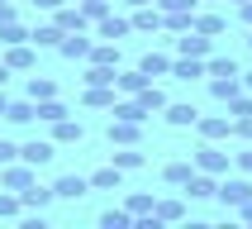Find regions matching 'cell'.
Segmentation results:
<instances>
[{
  "label": "cell",
  "instance_id": "39",
  "mask_svg": "<svg viewBox=\"0 0 252 229\" xmlns=\"http://www.w3.org/2000/svg\"><path fill=\"white\" fill-rule=\"evenodd\" d=\"M153 5H157L162 14H176V10H195L200 0H153Z\"/></svg>",
  "mask_w": 252,
  "mask_h": 229
},
{
  "label": "cell",
  "instance_id": "7",
  "mask_svg": "<svg viewBox=\"0 0 252 229\" xmlns=\"http://www.w3.org/2000/svg\"><path fill=\"white\" fill-rule=\"evenodd\" d=\"M167 76H181V81H200V76H205V57H171V72Z\"/></svg>",
  "mask_w": 252,
  "mask_h": 229
},
{
  "label": "cell",
  "instance_id": "50",
  "mask_svg": "<svg viewBox=\"0 0 252 229\" xmlns=\"http://www.w3.org/2000/svg\"><path fill=\"white\" fill-rule=\"evenodd\" d=\"M124 5H128V10H138V5H153V0H124Z\"/></svg>",
  "mask_w": 252,
  "mask_h": 229
},
{
  "label": "cell",
  "instance_id": "3",
  "mask_svg": "<svg viewBox=\"0 0 252 229\" xmlns=\"http://www.w3.org/2000/svg\"><path fill=\"white\" fill-rule=\"evenodd\" d=\"M214 196L224 200V205H233V210H238L243 200H252V182H248V177H228V182H219V191H214Z\"/></svg>",
  "mask_w": 252,
  "mask_h": 229
},
{
  "label": "cell",
  "instance_id": "35",
  "mask_svg": "<svg viewBox=\"0 0 252 229\" xmlns=\"http://www.w3.org/2000/svg\"><path fill=\"white\" fill-rule=\"evenodd\" d=\"M243 114H252V91H248V96H243V91L228 96V119H243Z\"/></svg>",
  "mask_w": 252,
  "mask_h": 229
},
{
  "label": "cell",
  "instance_id": "22",
  "mask_svg": "<svg viewBox=\"0 0 252 229\" xmlns=\"http://www.w3.org/2000/svg\"><path fill=\"white\" fill-rule=\"evenodd\" d=\"M138 72L148 76V81H153V76H167V72H171V57H167V53H148V57L138 62Z\"/></svg>",
  "mask_w": 252,
  "mask_h": 229
},
{
  "label": "cell",
  "instance_id": "8",
  "mask_svg": "<svg viewBox=\"0 0 252 229\" xmlns=\"http://www.w3.org/2000/svg\"><path fill=\"white\" fill-rule=\"evenodd\" d=\"M53 153H57V148H53L48 139H29L24 148H19V157H24L29 167H43V162H53Z\"/></svg>",
  "mask_w": 252,
  "mask_h": 229
},
{
  "label": "cell",
  "instance_id": "44",
  "mask_svg": "<svg viewBox=\"0 0 252 229\" xmlns=\"http://www.w3.org/2000/svg\"><path fill=\"white\" fill-rule=\"evenodd\" d=\"M233 157H238V167H243V172H252V148H243V153H233Z\"/></svg>",
  "mask_w": 252,
  "mask_h": 229
},
{
  "label": "cell",
  "instance_id": "24",
  "mask_svg": "<svg viewBox=\"0 0 252 229\" xmlns=\"http://www.w3.org/2000/svg\"><path fill=\"white\" fill-rule=\"evenodd\" d=\"M81 119H57L53 124V143H81Z\"/></svg>",
  "mask_w": 252,
  "mask_h": 229
},
{
  "label": "cell",
  "instance_id": "48",
  "mask_svg": "<svg viewBox=\"0 0 252 229\" xmlns=\"http://www.w3.org/2000/svg\"><path fill=\"white\" fill-rule=\"evenodd\" d=\"M33 5H38V10H57V5H62V0H33Z\"/></svg>",
  "mask_w": 252,
  "mask_h": 229
},
{
  "label": "cell",
  "instance_id": "41",
  "mask_svg": "<svg viewBox=\"0 0 252 229\" xmlns=\"http://www.w3.org/2000/svg\"><path fill=\"white\" fill-rule=\"evenodd\" d=\"M19 210H24V200L14 196V191H10V196H0V215H19Z\"/></svg>",
  "mask_w": 252,
  "mask_h": 229
},
{
  "label": "cell",
  "instance_id": "12",
  "mask_svg": "<svg viewBox=\"0 0 252 229\" xmlns=\"http://www.w3.org/2000/svg\"><path fill=\"white\" fill-rule=\"evenodd\" d=\"M0 62H5L10 72H29L33 67V43H10V53L0 57Z\"/></svg>",
  "mask_w": 252,
  "mask_h": 229
},
{
  "label": "cell",
  "instance_id": "31",
  "mask_svg": "<svg viewBox=\"0 0 252 229\" xmlns=\"http://www.w3.org/2000/svg\"><path fill=\"white\" fill-rule=\"evenodd\" d=\"M138 100H143V110H148V114H153V110H167V96H162V91H157L153 81H148V86L138 91Z\"/></svg>",
  "mask_w": 252,
  "mask_h": 229
},
{
  "label": "cell",
  "instance_id": "25",
  "mask_svg": "<svg viewBox=\"0 0 252 229\" xmlns=\"http://www.w3.org/2000/svg\"><path fill=\"white\" fill-rule=\"evenodd\" d=\"M210 91H214V100L238 96V91H243V72H238V76H214V81H210Z\"/></svg>",
  "mask_w": 252,
  "mask_h": 229
},
{
  "label": "cell",
  "instance_id": "51",
  "mask_svg": "<svg viewBox=\"0 0 252 229\" xmlns=\"http://www.w3.org/2000/svg\"><path fill=\"white\" fill-rule=\"evenodd\" d=\"M243 91H252V72H243Z\"/></svg>",
  "mask_w": 252,
  "mask_h": 229
},
{
  "label": "cell",
  "instance_id": "9",
  "mask_svg": "<svg viewBox=\"0 0 252 229\" xmlns=\"http://www.w3.org/2000/svg\"><path fill=\"white\" fill-rule=\"evenodd\" d=\"M176 53H181V57H210V38L195 34V29H186L181 38H176Z\"/></svg>",
  "mask_w": 252,
  "mask_h": 229
},
{
  "label": "cell",
  "instance_id": "16",
  "mask_svg": "<svg viewBox=\"0 0 252 229\" xmlns=\"http://www.w3.org/2000/svg\"><path fill=\"white\" fill-rule=\"evenodd\" d=\"M119 177H124V172H119V167L110 162V167H95L91 177H86V182L95 186V191H119Z\"/></svg>",
  "mask_w": 252,
  "mask_h": 229
},
{
  "label": "cell",
  "instance_id": "2",
  "mask_svg": "<svg viewBox=\"0 0 252 229\" xmlns=\"http://www.w3.org/2000/svg\"><path fill=\"white\" fill-rule=\"evenodd\" d=\"M33 172H38V167H29L24 157H19V162H5V172H0V186H5V191H24V186L38 182Z\"/></svg>",
  "mask_w": 252,
  "mask_h": 229
},
{
  "label": "cell",
  "instance_id": "36",
  "mask_svg": "<svg viewBox=\"0 0 252 229\" xmlns=\"http://www.w3.org/2000/svg\"><path fill=\"white\" fill-rule=\"evenodd\" d=\"M153 215H157V220H181V215H186V205H181V200H157V205H153Z\"/></svg>",
  "mask_w": 252,
  "mask_h": 229
},
{
  "label": "cell",
  "instance_id": "47",
  "mask_svg": "<svg viewBox=\"0 0 252 229\" xmlns=\"http://www.w3.org/2000/svg\"><path fill=\"white\" fill-rule=\"evenodd\" d=\"M238 10H243V24L252 29V0H248V5H238Z\"/></svg>",
  "mask_w": 252,
  "mask_h": 229
},
{
  "label": "cell",
  "instance_id": "53",
  "mask_svg": "<svg viewBox=\"0 0 252 229\" xmlns=\"http://www.w3.org/2000/svg\"><path fill=\"white\" fill-rule=\"evenodd\" d=\"M233 5H248V0H233Z\"/></svg>",
  "mask_w": 252,
  "mask_h": 229
},
{
  "label": "cell",
  "instance_id": "27",
  "mask_svg": "<svg viewBox=\"0 0 252 229\" xmlns=\"http://www.w3.org/2000/svg\"><path fill=\"white\" fill-rule=\"evenodd\" d=\"M86 62H100V67H119V48L105 38V43H95V48H91V57H86Z\"/></svg>",
  "mask_w": 252,
  "mask_h": 229
},
{
  "label": "cell",
  "instance_id": "14",
  "mask_svg": "<svg viewBox=\"0 0 252 229\" xmlns=\"http://www.w3.org/2000/svg\"><path fill=\"white\" fill-rule=\"evenodd\" d=\"M143 86H148V76H143L138 67L133 72H114V91H119V96H138Z\"/></svg>",
  "mask_w": 252,
  "mask_h": 229
},
{
  "label": "cell",
  "instance_id": "34",
  "mask_svg": "<svg viewBox=\"0 0 252 229\" xmlns=\"http://www.w3.org/2000/svg\"><path fill=\"white\" fill-rule=\"evenodd\" d=\"M29 96H33V100L57 96V81H53V76H33V81H29Z\"/></svg>",
  "mask_w": 252,
  "mask_h": 229
},
{
  "label": "cell",
  "instance_id": "33",
  "mask_svg": "<svg viewBox=\"0 0 252 229\" xmlns=\"http://www.w3.org/2000/svg\"><path fill=\"white\" fill-rule=\"evenodd\" d=\"M205 72H210V76H238V62H233V57H210Z\"/></svg>",
  "mask_w": 252,
  "mask_h": 229
},
{
  "label": "cell",
  "instance_id": "5",
  "mask_svg": "<svg viewBox=\"0 0 252 229\" xmlns=\"http://www.w3.org/2000/svg\"><path fill=\"white\" fill-rule=\"evenodd\" d=\"M86 191H91V182L76 177V172H67V177H57V182H53V196L57 200H81Z\"/></svg>",
  "mask_w": 252,
  "mask_h": 229
},
{
  "label": "cell",
  "instance_id": "4",
  "mask_svg": "<svg viewBox=\"0 0 252 229\" xmlns=\"http://www.w3.org/2000/svg\"><path fill=\"white\" fill-rule=\"evenodd\" d=\"M91 48H95V43L86 38L81 29H76V34H62V43H57V53L67 57V62H86V57H91Z\"/></svg>",
  "mask_w": 252,
  "mask_h": 229
},
{
  "label": "cell",
  "instance_id": "49",
  "mask_svg": "<svg viewBox=\"0 0 252 229\" xmlns=\"http://www.w3.org/2000/svg\"><path fill=\"white\" fill-rule=\"evenodd\" d=\"M5 81H10V67H5V62H0V91H5Z\"/></svg>",
  "mask_w": 252,
  "mask_h": 229
},
{
  "label": "cell",
  "instance_id": "26",
  "mask_svg": "<svg viewBox=\"0 0 252 229\" xmlns=\"http://www.w3.org/2000/svg\"><path fill=\"white\" fill-rule=\"evenodd\" d=\"M190 29H195V34H205V38H214V34H224V14H195V19H190Z\"/></svg>",
  "mask_w": 252,
  "mask_h": 229
},
{
  "label": "cell",
  "instance_id": "28",
  "mask_svg": "<svg viewBox=\"0 0 252 229\" xmlns=\"http://www.w3.org/2000/svg\"><path fill=\"white\" fill-rule=\"evenodd\" d=\"M38 119H43V124H57V119H67V105H62L57 96L38 100Z\"/></svg>",
  "mask_w": 252,
  "mask_h": 229
},
{
  "label": "cell",
  "instance_id": "42",
  "mask_svg": "<svg viewBox=\"0 0 252 229\" xmlns=\"http://www.w3.org/2000/svg\"><path fill=\"white\" fill-rule=\"evenodd\" d=\"M14 157H19V148H14L10 139H0V167H5V162H14Z\"/></svg>",
  "mask_w": 252,
  "mask_h": 229
},
{
  "label": "cell",
  "instance_id": "6",
  "mask_svg": "<svg viewBox=\"0 0 252 229\" xmlns=\"http://www.w3.org/2000/svg\"><path fill=\"white\" fill-rule=\"evenodd\" d=\"M195 129H200V139H228V134H233V119H228V114H210V119H205V114H200L195 119Z\"/></svg>",
  "mask_w": 252,
  "mask_h": 229
},
{
  "label": "cell",
  "instance_id": "13",
  "mask_svg": "<svg viewBox=\"0 0 252 229\" xmlns=\"http://www.w3.org/2000/svg\"><path fill=\"white\" fill-rule=\"evenodd\" d=\"M128 29H133V24H128V19H124V14H100V24H95V34H100V38H124V34H128Z\"/></svg>",
  "mask_w": 252,
  "mask_h": 229
},
{
  "label": "cell",
  "instance_id": "23",
  "mask_svg": "<svg viewBox=\"0 0 252 229\" xmlns=\"http://www.w3.org/2000/svg\"><path fill=\"white\" fill-rule=\"evenodd\" d=\"M195 119H200L195 105H167V124H171V129H190Z\"/></svg>",
  "mask_w": 252,
  "mask_h": 229
},
{
  "label": "cell",
  "instance_id": "32",
  "mask_svg": "<svg viewBox=\"0 0 252 229\" xmlns=\"http://www.w3.org/2000/svg\"><path fill=\"white\" fill-rule=\"evenodd\" d=\"M0 43H5V48H10V43H29V29L14 24V19H5V24H0Z\"/></svg>",
  "mask_w": 252,
  "mask_h": 229
},
{
  "label": "cell",
  "instance_id": "43",
  "mask_svg": "<svg viewBox=\"0 0 252 229\" xmlns=\"http://www.w3.org/2000/svg\"><path fill=\"white\" fill-rule=\"evenodd\" d=\"M233 134H238V139H252V114H243V119H233Z\"/></svg>",
  "mask_w": 252,
  "mask_h": 229
},
{
  "label": "cell",
  "instance_id": "15",
  "mask_svg": "<svg viewBox=\"0 0 252 229\" xmlns=\"http://www.w3.org/2000/svg\"><path fill=\"white\" fill-rule=\"evenodd\" d=\"M186 191H190V196H195V200H205V196H214V191H219V182H214V177H210V172H190V182H186Z\"/></svg>",
  "mask_w": 252,
  "mask_h": 229
},
{
  "label": "cell",
  "instance_id": "20",
  "mask_svg": "<svg viewBox=\"0 0 252 229\" xmlns=\"http://www.w3.org/2000/svg\"><path fill=\"white\" fill-rule=\"evenodd\" d=\"M19 200H24L29 210H43V205H48V200H57V196H53V186H38V182H33V186H24V191H19Z\"/></svg>",
  "mask_w": 252,
  "mask_h": 229
},
{
  "label": "cell",
  "instance_id": "29",
  "mask_svg": "<svg viewBox=\"0 0 252 229\" xmlns=\"http://www.w3.org/2000/svg\"><path fill=\"white\" fill-rule=\"evenodd\" d=\"M114 167H119V172H133V167H143V153L133 148V143H124V148L114 153Z\"/></svg>",
  "mask_w": 252,
  "mask_h": 229
},
{
  "label": "cell",
  "instance_id": "38",
  "mask_svg": "<svg viewBox=\"0 0 252 229\" xmlns=\"http://www.w3.org/2000/svg\"><path fill=\"white\" fill-rule=\"evenodd\" d=\"M128 225V210H105L100 215V229H124Z\"/></svg>",
  "mask_w": 252,
  "mask_h": 229
},
{
  "label": "cell",
  "instance_id": "30",
  "mask_svg": "<svg viewBox=\"0 0 252 229\" xmlns=\"http://www.w3.org/2000/svg\"><path fill=\"white\" fill-rule=\"evenodd\" d=\"M190 172H195L190 162H167L162 177H167V186H186V182H190Z\"/></svg>",
  "mask_w": 252,
  "mask_h": 229
},
{
  "label": "cell",
  "instance_id": "19",
  "mask_svg": "<svg viewBox=\"0 0 252 229\" xmlns=\"http://www.w3.org/2000/svg\"><path fill=\"white\" fill-rule=\"evenodd\" d=\"M114 96H119V91H114V86H86V105H91V110H110L114 105Z\"/></svg>",
  "mask_w": 252,
  "mask_h": 229
},
{
  "label": "cell",
  "instance_id": "55",
  "mask_svg": "<svg viewBox=\"0 0 252 229\" xmlns=\"http://www.w3.org/2000/svg\"><path fill=\"white\" fill-rule=\"evenodd\" d=\"M248 43H252V38H248Z\"/></svg>",
  "mask_w": 252,
  "mask_h": 229
},
{
  "label": "cell",
  "instance_id": "52",
  "mask_svg": "<svg viewBox=\"0 0 252 229\" xmlns=\"http://www.w3.org/2000/svg\"><path fill=\"white\" fill-rule=\"evenodd\" d=\"M5 105H10V100H5V91H0V114H5Z\"/></svg>",
  "mask_w": 252,
  "mask_h": 229
},
{
  "label": "cell",
  "instance_id": "17",
  "mask_svg": "<svg viewBox=\"0 0 252 229\" xmlns=\"http://www.w3.org/2000/svg\"><path fill=\"white\" fill-rule=\"evenodd\" d=\"M53 24L62 29V34H76V29H86L91 19H86L81 10H62V5H57V10H53Z\"/></svg>",
  "mask_w": 252,
  "mask_h": 229
},
{
  "label": "cell",
  "instance_id": "10",
  "mask_svg": "<svg viewBox=\"0 0 252 229\" xmlns=\"http://www.w3.org/2000/svg\"><path fill=\"white\" fill-rule=\"evenodd\" d=\"M138 139H143V124H138V119H110V143L124 148V143H138Z\"/></svg>",
  "mask_w": 252,
  "mask_h": 229
},
{
  "label": "cell",
  "instance_id": "1",
  "mask_svg": "<svg viewBox=\"0 0 252 229\" xmlns=\"http://www.w3.org/2000/svg\"><path fill=\"white\" fill-rule=\"evenodd\" d=\"M228 162H233V153L214 148L210 139L200 143V153H195V167H200V172H210V177H224V172H228Z\"/></svg>",
  "mask_w": 252,
  "mask_h": 229
},
{
  "label": "cell",
  "instance_id": "40",
  "mask_svg": "<svg viewBox=\"0 0 252 229\" xmlns=\"http://www.w3.org/2000/svg\"><path fill=\"white\" fill-rule=\"evenodd\" d=\"M81 14H86V19H100V14H110V0H86Z\"/></svg>",
  "mask_w": 252,
  "mask_h": 229
},
{
  "label": "cell",
  "instance_id": "46",
  "mask_svg": "<svg viewBox=\"0 0 252 229\" xmlns=\"http://www.w3.org/2000/svg\"><path fill=\"white\" fill-rule=\"evenodd\" d=\"M238 215H243V220L252 225V200H243V205H238Z\"/></svg>",
  "mask_w": 252,
  "mask_h": 229
},
{
  "label": "cell",
  "instance_id": "45",
  "mask_svg": "<svg viewBox=\"0 0 252 229\" xmlns=\"http://www.w3.org/2000/svg\"><path fill=\"white\" fill-rule=\"evenodd\" d=\"M5 19H14V5H10V0H0V24H5Z\"/></svg>",
  "mask_w": 252,
  "mask_h": 229
},
{
  "label": "cell",
  "instance_id": "21",
  "mask_svg": "<svg viewBox=\"0 0 252 229\" xmlns=\"http://www.w3.org/2000/svg\"><path fill=\"white\" fill-rule=\"evenodd\" d=\"M29 43H33V48H57V43H62V29L57 24H38V29H29Z\"/></svg>",
  "mask_w": 252,
  "mask_h": 229
},
{
  "label": "cell",
  "instance_id": "37",
  "mask_svg": "<svg viewBox=\"0 0 252 229\" xmlns=\"http://www.w3.org/2000/svg\"><path fill=\"white\" fill-rule=\"evenodd\" d=\"M153 205H157V200L143 196V191H138V196H128V215H153Z\"/></svg>",
  "mask_w": 252,
  "mask_h": 229
},
{
  "label": "cell",
  "instance_id": "11",
  "mask_svg": "<svg viewBox=\"0 0 252 229\" xmlns=\"http://www.w3.org/2000/svg\"><path fill=\"white\" fill-rule=\"evenodd\" d=\"M5 119H10V124H33V119H38V100L29 96V100H10V105H5Z\"/></svg>",
  "mask_w": 252,
  "mask_h": 229
},
{
  "label": "cell",
  "instance_id": "54",
  "mask_svg": "<svg viewBox=\"0 0 252 229\" xmlns=\"http://www.w3.org/2000/svg\"><path fill=\"white\" fill-rule=\"evenodd\" d=\"M200 5H205V0H200Z\"/></svg>",
  "mask_w": 252,
  "mask_h": 229
},
{
  "label": "cell",
  "instance_id": "18",
  "mask_svg": "<svg viewBox=\"0 0 252 229\" xmlns=\"http://www.w3.org/2000/svg\"><path fill=\"white\" fill-rule=\"evenodd\" d=\"M128 24L138 29V34H153V29H162V10H157V5H153V10H148V5H138Z\"/></svg>",
  "mask_w": 252,
  "mask_h": 229
}]
</instances>
